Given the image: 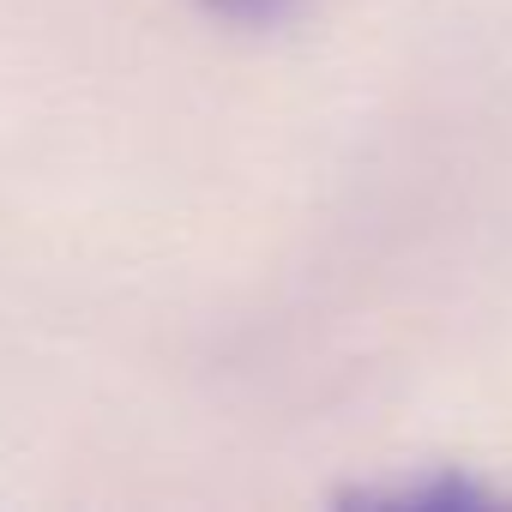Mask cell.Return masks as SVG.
<instances>
[{"label": "cell", "mask_w": 512, "mask_h": 512, "mask_svg": "<svg viewBox=\"0 0 512 512\" xmlns=\"http://www.w3.org/2000/svg\"><path fill=\"white\" fill-rule=\"evenodd\" d=\"M211 7H217L223 19H241V25H272L290 0H211Z\"/></svg>", "instance_id": "cell-2"}, {"label": "cell", "mask_w": 512, "mask_h": 512, "mask_svg": "<svg viewBox=\"0 0 512 512\" xmlns=\"http://www.w3.org/2000/svg\"><path fill=\"white\" fill-rule=\"evenodd\" d=\"M356 500H386V506H434V512H452V506H482V488H470L464 476H452V470H440V476H428V482H404V488H368V494H356Z\"/></svg>", "instance_id": "cell-1"}]
</instances>
